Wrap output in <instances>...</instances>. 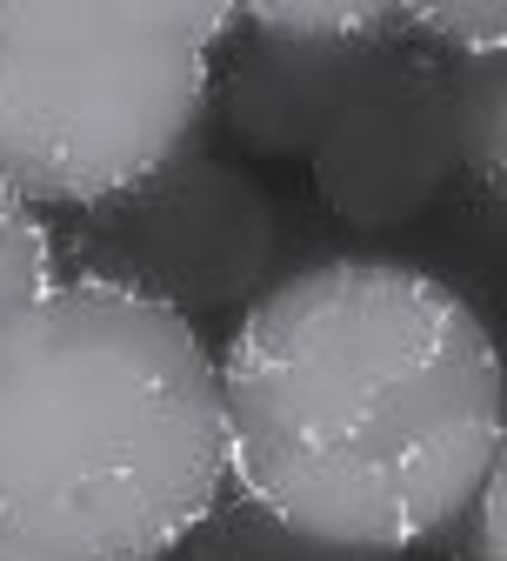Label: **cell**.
<instances>
[{
    "instance_id": "1",
    "label": "cell",
    "mask_w": 507,
    "mask_h": 561,
    "mask_svg": "<svg viewBox=\"0 0 507 561\" xmlns=\"http://www.w3.org/2000/svg\"><path fill=\"white\" fill-rule=\"evenodd\" d=\"M221 368L228 488L327 548L407 561L468 535L507 448V362L441 274L334 254L280 274Z\"/></svg>"
},
{
    "instance_id": "2",
    "label": "cell",
    "mask_w": 507,
    "mask_h": 561,
    "mask_svg": "<svg viewBox=\"0 0 507 561\" xmlns=\"http://www.w3.org/2000/svg\"><path fill=\"white\" fill-rule=\"evenodd\" d=\"M221 495V368L194 321L67 274L0 328L8 535L74 561H174Z\"/></svg>"
},
{
    "instance_id": "3",
    "label": "cell",
    "mask_w": 507,
    "mask_h": 561,
    "mask_svg": "<svg viewBox=\"0 0 507 561\" xmlns=\"http://www.w3.org/2000/svg\"><path fill=\"white\" fill-rule=\"evenodd\" d=\"M234 8L0 0V194L94 215L200 148Z\"/></svg>"
},
{
    "instance_id": "4",
    "label": "cell",
    "mask_w": 507,
    "mask_h": 561,
    "mask_svg": "<svg viewBox=\"0 0 507 561\" xmlns=\"http://www.w3.org/2000/svg\"><path fill=\"white\" fill-rule=\"evenodd\" d=\"M280 248L287 228L274 194L247 168L200 148L134 194L74 215V234L60 241L67 274L114 280L181 321H241L280 280Z\"/></svg>"
},
{
    "instance_id": "5",
    "label": "cell",
    "mask_w": 507,
    "mask_h": 561,
    "mask_svg": "<svg viewBox=\"0 0 507 561\" xmlns=\"http://www.w3.org/2000/svg\"><path fill=\"white\" fill-rule=\"evenodd\" d=\"M407 8H234L214 67V114L234 148L308 161L347 94L388 47H407Z\"/></svg>"
},
{
    "instance_id": "6",
    "label": "cell",
    "mask_w": 507,
    "mask_h": 561,
    "mask_svg": "<svg viewBox=\"0 0 507 561\" xmlns=\"http://www.w3.org/2000/svg\"><path fill=\"white\" fill-rule=\"evenodd\" d=\"M314 194L354 234H394L461 181V121L448 60L427 47H388L347 94L308 154Z\"/></svg>"
},
{
    "instance_id": "7",
    "label": "cell",
    "mask_w": 507,
    "mask_h": 561,
    "mask_svg": "<svg viewBox=\"0 0 507 561\" xmlns=\"http://www.w3.org/2000/svg\"><path fill=\"white\" fill-rule=\"evenodd\" d=\"M174 561H388V554H354V548H327L314 535H295L228 488L221 508L181 541Z\"/></svg>"
},
{
    "instance_id": "8",
    "label": "cell",
    "mask_w": 507,
    "mask_h": 561,
    "mask_svg": "<svg viewBox=\"0 0 507 561\" xmlns=\"http://www.w3.org/2000/svg\"><path fill=\"white\" fill-rule=\"evenodd\" d=\"M454 81V121H461V174L481 181L494 201H507V54L500 60H461Z\"/></svg>"
},
{
    "instance_id": "9",
    "label": "cell",
    "mask_w": 507,
    "mask_h": 561,
    "mask_svg": "<svg viewBox=\"0 0 507 561\" xmlns=\"http://www.w3.org/2000/svg\"><path fill=\"white\" fill-rule=\"evenodd\" d=\"M67 280V254H60V234L41 207L0 194V328L21 321L34 301H47Z\"/></svg>"
},
{
    "instance_id": "10",
    "label": "cell",
    "mask_w": 507,
    "mask_h": 561,
    "mask_svg": "<svg viewBox=\"0 0 507 561\" xmlns=\"http://www.w3.org/2000/svg\"><path fill=\"white\" fill-rule=\"evenodd\" d=\"M414 47L441 54L448 67L461 60H500L507 54V8H407Z\"/></svg>"
},
{
    "instance_id": "11",
    "label": "cell",
    "mask_w": 507,
    "mask_h": 561,
    "mask_svg": "<svg viewBox=\"0 0 507 561\" xmlns=\"http://www.w3.org/2000/svg\"><path fill=\"white\" fill-rule=\"evenodd\" d=\"M468 561H507V448L494 461V481L468 522Z\"/></svg>"
},
{
    "instance_id": "12",
    "label": "cell",
    "mask_w": 507,
    "mask_h": 561,
    "mask_svg": "<svg viewBox=\"0 0 507 561\" xmlns=\"http://www.w3.org/2000/svg\"><path fill=\"white\" fill-rule=\"evenodd\" d=\"M0 561H74V554H54V548H41V541H21V535L0 528Z\"/></svg>"
},
{
    "instance_id": "13",
    "label": "cell",
    "mask_w": 507,
    "mask_h": 561,
    "mask_svg": "<svg viewBox=\"0 0 507 561\" xmlns=\"http://www.w3.org/2000/svg\"><path fill=\"white\" fill-rule=\"evenodd\" d=\"M461 561H468V554H461Z\"/></svg>"
}]
</instances>
